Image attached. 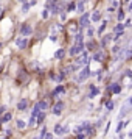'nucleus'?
Returning <instances> with one entry per match:
<instances>
[{"label": "nucleus", "mask_w": 132, "mask_h": 139, "mask_svg": "<svg viewBox=\"0 0 132 139\" xmlns=\"http://www.w3.org/2000/svg\"><path fill=\"white\" fill-rule=\"evenodd\" d=\"M90 16H89V13H82L81 14V19H79V27L81 28H87L89 25H90Z\"/></svg>", "instance_id": "nucleus-1"}, {"label": "nucleus", "mask_w": 132, "mask_h": 139, "mask_svg": "<svg viewBox=\"0 0 132 139\" xmlns=\"http://www.w3.org/2000/svg\"><path fill=\"white\" fill-rule=\"evenodd\" d=\"M89 75H90V67L86 66V67L79 72V75H78V78H76V81H78V83H82L84 80H87V78H89Z\"/></svg>", "instance_id": "nucleus-2"}, {"label": "nucleus", "mask_w": 132, "mask_h": 139, "mask_svg": "<svg viewBox=\"0 0 132 139\" xmlns=\"http://www.w3.org/2000/svg\"><path fill=\"white\" fill-rule=\"evenodd\" d=\"M82 50H84V45H82V42H75V45L70 49V55H79V53H82Z\"/></svg>", "instance_id": "nucleus-3"}, {"label": "nucleus", "mask_w": 132, "mask_h": 139, "mask_svg": "<svg viewBox=\"0 0 132 139\" xmlns=\"http://www.w3.org/2000/svg\"><path fill=\"white\" fill-rule=\"evenodd\" d=\"M47 106H48V105H47V102H45V100H41V102H37V103H36V106H34L33 116L36 117V114L39 113V111H45V109H47Z\"/></svg>", "instance_id": "nucleus-4"}, {"label": "nucleus", "mask_w": 132, "mask_h": 139, "mask_svg": "<svg viewBox=\"0 0 132 139\" xmlns=\"http://www.w3.org/2000/svg\"><path fill=\"white\" fill-rule=\"evenodd\" d=\"M31 33H33V28H31V25H28V24H23V25L20 27V34H22V36L28 38Z\"/></svg>", "instance_id": "nucleus-5"}, {"label": "nucleus", "mask_w": 132, "mask_h": 139, "mask_svg": "<svg viewBox=\"0 0 132 139\" xmlns=\"http://www.w3.org/2000/svg\"><path fill=\"white\" fill-rule=\"evenodd\" d=\"M87 61H89V59H87V53H82L78 59H76V61H75V66H84V64H87Z\"/></svg>", "instance_id": "nucleus-6"}, {"label": "nucleus", "mask_w": 132, "mask_h": 139, "mask_svg": "<svg viewBox=\"0 0 132 139\" xmlns=\"http://www.w3.org/2000/svg\"><path fill=\"white\" fill-rule=\"evenodd\" d=\"M16 45L19 49H25L28 45V38H19V39H16Z\"/></svg>", "instance_id": "nucleus-7"}, {"label": "nucleus", "mask_w": 132, "mask_h": 139, "mask_svg": "<svg viewBox=\"0 0 132 139\" xmlns=\"http://www.w3.org/2000/svg\"><path fill=\"white\" fill-rule=\"evenodd\" d=\"M62 109H64V102H58L54 105V108H53V114L54 116H61Z\"/></svg>", "instance_id": "nucleus-8"}, {"label": "nucleus", "mask_w": 132, "mask_h": 139, "mask_svg": "<svg viewBox=\"0 0 132 139\" xmlns=\"http://www.w3.org/2000/svg\"><path fill=\"white\" fill-rule=\"evenodd\" d=\"M27 106H28V100H27V98H22V100L17 103V109H19V111H23Z\"/></svg>", "instance_id": "nucleus-9"}, {"label": "nucleus", "mask_w": 132, "mask_h": 139, "mask_svg": "<svg viewBox=\"0 0 132 139\" xmlns=\"http://www.w3.org/2000/svg\"><path fill=\"white\" fill-rule=\"evenodd\" d=\"M100 19H101V13H100V11L92 13V16H90V21H92V22H98Z\"/></svg>", "instance_id": "nucleus-10"}, {"label": "nucleus", "mask_w": 132, "mask_h": 139, "mask_svg": "<svg viewBox=\"0 0 132 139\" xmlns=\"http://www.w3.org/2000/svg\"><path fill=\"white\" fill-rule=\"evenodd\" d=\"M65 131H67V128H62L61 124H58V125L54 127V134H64Z\"/></svg>", "instance_id": "nucleus-11"}, {"label": "nucleus", "mask_w": 132, "mask_h": 139, "mask_svg": "<svg viewBox=\"0 0 132 139\" xmlns=\"http://www.w3.org/2000/svg\"><path fill=\"white\" fill-rule=\"evenodd\" d=\"M84 5H86V0H79V2L76 3V11L82 14L84 13Z\"/></svg>", "instance_id": "nucleus-12"}, {"label": "nucleus", "mask_w": 132, "mask_h": 139, "mask_svg": "<svg viewBox=\"0 0 132 139\" xmlns=\"http://www.w3.org/2000/svg\"><path fill=\"white\" fill-rule=\"evenodd\" d=\"M64 56H65V50H64V49L56 50V53H54V58H56V59H62Z\"/></svg>", "instance_id": "nucleus-13"}, {"label": "nucleus", "mask_w": 132, "mask_h": 139, "mask_svg": "<svg viewBox=\"0 0 132 139\" xmlns=\"http://www.w3.org/2000/svg\"><path fill=\"white\" fill-rule=\"evenodd\" d=\"M93 59H95V61H103V59H104V53L103 52H97L95 55H93Z\"/></svg>", "instance_id": "nucleus-14"}, {"label": "nucleus", "mask_w": 132, "mask_h": 139, "mask_svg": "<svg viewBox=\"0 0 132 139\" xmlns=\"http://www.w3.org/2000/svg\"><path fill=\"white\" fill-rule=\"evenodd\" d=\"M112 92H114V94H118L120 91H121V88H120V85H117V83H114V85H112L110 88H109Z\"/></svg>", "instance_id": "nucleus-15"}, {"label": "nucleus", "mask_w": 132, "mask_h": 139, "mask_svg": "<svg viewBox=\"0 0 132 139\" xmlns=\"http://www.w3.org/2000/svg\"><path fill=\"white\" fill-rule=\"evenodd\" d=\"M120 31H124V24H117L114 27V33H120Z\"/></svg>", "instance_id": "nucleus-16"}, {"label": "nucleus", "mask_w": 132, "mask_h": 139, "mask_svg": "<svg viewBox=\"0 0 132 139\" xmlns=\"http://www.w3.org/2000/svg\"><path fill=\"white\" fill-rule=\"evenodd\" d=\"M67 11H68V13H71V11H76V3H75V2L68 3V6H67Z\"/></svg>", "instance_id": "nucleus-17"}, {"label": "nucleus", "mask_w": 132, "mask_h": 139, "mask_svg": "<svg viewBox=\"0 0 132 139\" xmlns=\"http://www.w3.org/2000/svg\"><path fill=\"white\" fill-rule=\"evenodd\" d=\"M75 42H82V33H75Z\"/></svg>", "instance_id": "nucleus-18"}, {"label": "nucleus", "mask_w": 132, "mask_h": 139, "mask_svg": "<svg viewBox=\"0 0 132 139\" xmlns=\"http://www.w3.org/2000/svg\"><path fill=\"white\" fill-rule=\"evenodd\" d=\"M97 94H98V89H97L95 86H90V95H89V97H95Z\"/></svg>", "instance_id": "nucleus-19"}, {"label": "nucleus", "mask_w": 132, "mask_h": 139, "mask_svg": "<svg viewBox=\"0 0 132 139\" xmlns=\"http://www.w3.org/2000/svg\"><path fill=\"white\" fill-rule=\"evenodd\" d=\"M112 36H114V34H107V36H104V39H103V42H101V45H106L109 41H110V39H112Z\"/></svg>", "instance_id": "nucleus-20"}, {"label": "nucleus", "mask_w": 132, "mask_h": 139, "mask_svg": "<svg viewBox=\"0 0 132 139\" xmlns=\"http://www.w3.org/2000/svg\"><path fill=\"white\" fill-rule=\"evenodd\" d=\"M30 2H25L23 5H22V13H28V10H30Z\"/></svg>", "instance_id": "nucleus-21"}, {"label": "nucleus", "mask_w": 132, "mask_h": 139, "mask_svg": "<svg viewBox=\"0 0 132 139\" xmlns=\"http://www.w3.org/2000/svg\"><path fill=\"white\" fill-rule=\"evenodd\" d=\"M61 92H64V86H58V88L53 91V95H58V94H61Z\"/></svg>", "instance_id": "nucleus-22"}, {"label": "nucleus", "mask_w": 132, "mask_h": 139, "mask_svg": "<svg viewBox=\"0 0 132 139\" xmlns=\"http://www.w3.org/2000/svg\"><path fill=\"white\" fill-rule=\"evenodd\" d=\"M25 127H27V124H25L23 121H17V128H19V130H23Z\"/></svg>", "instance_id": "nucleus-23"}, {"label": "nucleus", "mask_w": 132, "mask_h": 139, "mask_svg": "<svg viewBox=\"0 0 132 139\" xmlns=\"http://www.w3.org/2000/svg\"><path fill=\"white\" fill-rule=\"evenodd\" d=\"M106 27H107V22H103V24L100 25V28H98V33H100V34H101V33H104Z\"/></svg>", "instance_id": "nucleus-24"}, {"label": "nucleus", "mask_w": 132, "mask_h": 139, "mask_svg": "<svg viewBox=\"0 0 132 139\" xmlns=\"http://www.w3.org/2000/svg\"><path fill=\"white\" fill-rule=\"evenodd\" d=\"M93 33H95V30H93L92 27H87V31H86V34H87L89 38H92V36H93Z\"/></svg>", "instance_id": "nucleus-25"}, {"label": "nucleus", "mask_w": 132, "mask_h": 139, "mask_svg": "<svg viewBox=\"0 0 132 139\" xmlns=\"http://www.w3.org/2000/svg\"><path fill=\"white\" fill-rule=\"evenodd\" d=\"M9 121H11V114H9V113H6V114L2 117V122H9Z\"/></svg>", "instance_id": "nucleus-26"}, {"label": "nucleus", "mask_w": 132, "mask_h": 139, "mask_svg": "<svg viewBox=\"0 0 132 139\" xmlns=\"http://www.w3.org/2000/svg\"><path fill=\"white\" fill-rule=\"evenodd\" d=\"M123 19H124V11H123V10H120V11H118V21L121 22Z\"/></svg>", "instance_id": "nucleus-27"}, {"label": "nucleus", "mask_w": 132, "mask_h": 139, "mask_svg": "<svg viewBox=\"0 0 132 139\" xmlns=\"http://www.w3.org/2000/svg\"><path fill=\"white\" fill-rule=\"evenodd\" d=\"M110 2H112V6H114L115 10H117V8L120 6V3H118V0H110Z\"/></svg>", "instance_id": "nucleus-28"}, {"label": "nucleus", "mask_w": 132, "mask_h": 139, "mask_svg": "<svg viewBox=\"0 0 132 139\" xmlns=\"http://www.w3.org/2000/svg\"><path fill=\"white\" fill-rule=\"evenodd\" d=\"M48 14H50V13H48V10H44V11H42V17H44V19H47V17H48Z\"/></svg>", "instance_id": "nucleus-29"}, {"label": "nucleus", "mask_w": 132, "mask_h": 139, "mask_svg": "<svg viewBox=\"0 0 132 139\" xmlns=\"http://www.w3.org/2000/svg\"><path fill=\"white\" fill-rule=\"evenodd\" d=\"M126 27H132V21H130V19H129V21H126V24H124V28Z\"/></svg>", "instance_id": "nucleus-30"}, {"label": "nucleus", "mask_w": 132, "mask_h": 139, "mask_svg": "<svg viewBox=\"0 0 132 139\" xmlns=\"http://www.w3.org/2000/svg\"><path fill=\"white\" fill-rule=\"evenodd\" d=\"M123 125H124V122H120V124H118V127H117V131H121Z\"/></svg>", "instance_id": "nucleus-31"}, {"label": "nucleus", "mask_w": 132, "mask_h": 139, "mask_svg": "<svg viewBox=\"0 0 132 139\" xmlns=\"http://www.w3.org/2000/svg\"><path fill=\"white\" fill-rule=\"evenodd\" d=\"M112 108H114V102H109V103H107V109L110 111Z\"/></svg>", "instance_id": "nucleus-32"}, {"label": "nucleus", "mask_w": 132, "mask_h": 139, "mask_svg": "<svg viewBox=\"0 0 132 139\" xmlns=\"http://www.w3.org/2000/svg\"><path fill=\"white\" fill-rule=\"evenodd\" d=\"M127 11H132V0L129 2V6H127Z\"/></svg>", "instance_id": "nucleus-33"}, {"label": "nucleus", "mask_w": 132, "mask_h": 139, "mask_svg": "<svg viewBox=\"0 0 132 139\" xmlns=\"http://www.w3.org/2000/svg\"><path fill=\"white\" fill-rule=\"evenodd\" d=\"M19 2H20V3H25V2H28V0H19Z\"/></svg>", "instance_id": "nucleus-34"}, {"label": "nucleus", "mask_w": 132, "mask_h": 139, "mask_svg": "<svg viewBox=\"0 0 132 139\" xmlns=\"http://www.w3.org/2000/svg\"><path fill=\"white\" fill-rule=\"evenodd\" d=\"M129 2H130V0H124V3H129Z\"/></svg>", "instance_id": "nucleus-35"}, {"label": "nucleus", "mask_w": 132, "mask_h": 139, "mask_svg": "<svg viewBox=\"0 0 132 139\" xmlns=\"http://www.w3.org/2000/svg\"><path fill=\"white\" fill-rule=\"evenodd\" d=\"M129 102H130V103H132V97H130V98H129Z\"/></svg>", "instance_id": "nucleus-36"}, {"label": "nucleus", "mask_w": 132, "mask_h": 139, "mask_svg": "<svg viewBox=\"0 0 132 139\" xmlns=\"http://www.w3.org/2000/svg\"><path fill=\"white\" fill-rule=\"evenodd\" d=\"M0 11H2V5H0Z\"/></svg>", "instance_id": "nucleus-37"}]
</instances>
